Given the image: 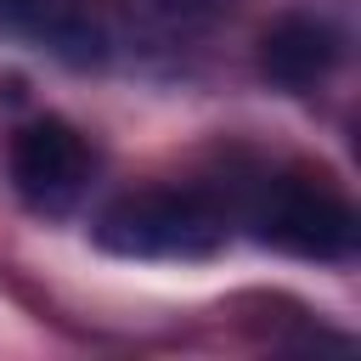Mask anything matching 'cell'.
<instances>
[{
  "label": "cell",
  "instance_id": "obj_5",
  "mask_svg": "<svg viewBox=\"0 0 361 361\" xmlns=\"http://www.w3.org/2000/svg\"><path fill=\"white\" fill-rule=\"evenodd\" d=\"M147 6H158L169 17H214V11H231L237 0H147Z\"/></svg>",
  "mask_w": 361,
  "mask_h": 361
},
{
  "label": "cell",
  "instance_id": "obj_3",
  "mask_svg": "<svg viewBox=\"0 0 361 361\" xmlns=\"http://www.w3.org/2000/svg\"><path fill=\"white\" fill-rule=\"evenodd\" d=\"M96 180V152L68 118H34L11 141V186L34 214H73Z\"/></svg>",
  "mask_w": 361,
  "mask_h": 361
},
{
  "label": "cell",
  "instance_id": "obj_1",
  "mask_svg": "<svg viewBox=\"0 0 361 361\" xmlns=\"http://www.w3.org/2000/svg\"><path fill=\"white\" fill-rule=\"evenodd\" d=\"M248 226L259 243L299 254V259H322V265L355 259V243H361V220H355L350 197L305 169L259 175V186L248 197Z\"/></svg>",
  "mask_w": 361,
  "mask_h": 361
},
{
  "label": "cell",
  "instance_id": "obj_2",
  "mask_svg": "<svg viewBox=\"0 0 361 361\" xmlns=\"http://www.w3.org/2000/svg\"><path fill=\"white\" fill-rule=\"evenodd\" d=\"M96 243L124 259H209L226 243V209L203 192H130L96 214Z\"/></svg>",
  "mask_w": 361,
  "mask_h": 361
},
{
  "label": "cell",
  "instance_id": "obj_4",
  "mask_svg": "<svg viewBox=\"0 0 361 361\" xmlns=\"http://www.w3.org/2000/svg\"><path fill=\"white\" fill-rule=\"evenodd\" d=\"M338 62H344V34L316 11H288L259 34V73L288 96L327 85Z\"/></svg>",
  "mask_w": 361,
  "mask_h": 361
}]
</instances>
